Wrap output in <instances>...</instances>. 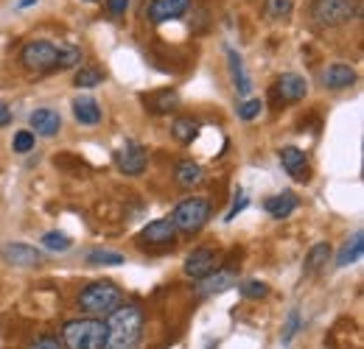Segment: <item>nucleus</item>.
Segmentation results:
<instances>
[{
	"instance_id": "nucleus-33",
	"label": "nucleus",
	"mask_w": 364,
	"mask_h": 349,
	"mask_svg": "<svg viewBox=\"0 0 364 349\" xmlns=\"http://www.w3.org/2000/svg\"><path fill=\"white\" fill-rule=\"evenodd\" d=\"M28 349H65V347H62V341L56 336H40L37 341L28 344Z\"/></svg>"
},
{
	"instance_id": "nucleus-36",
	"label": "nucleus",
	"mask_w": 364,
	"mask_h": 349,
	"mask_svg": "<svg viewBox=\"0 0 364 349\" xmlns=\"http://www.w3.org/2000/svg\"><path fill=\"white\" fill-rule=\"evenodd\" d=\"M238 193H241V190H238ZM244 207H247V196H244V193H241V196H238V199H235V204H232V210H230V213H228V221H232V218H235V216H238V213H241V210H244Z\"/></svg>"
},
{
	"instance_id": "nucleus-19",
	"label": "nucleus",
	"mask_w": 364,
	"mask_h": 349,
	"mask_svg": "<svg viewBox=\"0 0 364 349\" xmlns=\"http://www.w3.org/2000/svg\"><path fill=\"white\" fill-rule=\"evenodd\" d=\"M174 179H177V184H182V187L191 190V187L202 184L205 171H202V165L193 162V160H180V162H177V171H174Z\"/></svg>"
},
{
	"instance_id": "nucleus-20",
	"label": "nucleus",
	"mask_w": 364,
	"mask_h": 349,
	"mask_svg": "<svg viewBox=\"0 0 364 349\" xmlns=\"http://www.w3.org/2000/svg\"><path fill=\"white\" fill-rule=\"evenodd\" d=\"M228 62H230V73H232V84L238 89V95H250L252 82H250V76H247V70H244L241 56H238L232 48H228Z\"/></svg>"
},
{
	"instance_id": "nucleus-10",
	"label": "nucleus",
	"mask_w": 364,
	"mask_h": 349,
	"mask_svg": "<svg viewBox=\"0 0 364 349\" xmlns=\"http://www.w3.org/2000/svg\"><path fill=\"white\" fill-rule=\"evenodd\" d=\"M238 285V274L235 271H213L202 279H196V297L199 299H213V297H222L225 291Z\"/></svg>"
},
{
	"instance_id": "nucleus-24",
	"label": "nucleus",
	"mask_w": 364,
	"mask_h": 349,
	"mask_svg": "<svg viewBox=\"0 0 364 349\" xmlns=\"http://www.w3.org/2000/svg\"><path fill=\"white\" fill-rule=\"evenodd\" d=\"M171 134H174V140H180V143H193L196 134H199V121H196V118H177V121L171 123Z\"/></svg>"
},
{
	"instance_id": "nucleus-5",
	"label": "nucleus",
	"mask_w": 364,
	"mask_h": 349,
	"mask_svg": "<svg viewBox=\"0 0 364 349\" xmlns=\"http://www.w3.org/2000/svg\"><path fill=\"white\" fill-rule=\"evenodd\" d=\"M359 11V3L356 0H314L309 14L311 20L322 26V28H339L345 23H350Z\"/></svg>"
},
{
	"instance_id": "nucleus-4",
	"label": "nucleus",
	"mask_w": 364,
	"mask_h": 349,
	"mask_svg": "<svg viewBox=\"0 0 364 349\" xmlns=\"http://www.w3.org/2000/svg\"><path fill=\"white\" fill-rule=\"evenodd\" d=\"M168 218H171V223L177 226V232L193 235V232H199V229L210 221V201H208V199H202V196L182 199Z\"/></svg>"
},
{
	"instance_id": "nucleus-21",
	"label": "nucleus",
	"mask_w": 364,
	"mask_h": 349,
	"mask_svg": "<svg viewBox=\"0 0 364 349\" xmlns=\"http://www.w3.org/2000/svg\"><path fill=\"white\" fill-rule=\"evenodd\" d=\"M362 252H364V235L356 232V235L342 246V252L336 255V268H345V265H350V262H359L362 260Z\"/></svg>"
},
{
	"instance_id": "nucleus-23",
	"label": "nucleus",
	"mask_w": 364,
	"mask_h": 349,
	"mask_svg": "<svg viewBox=\"0 0 364 349\" xmlns=\"http://www.w3.org/2000/svg\"><path fill=\"white\" fill-rule=\"evenodd\" d=\"M328 260H331V246H328V243L311 246V252L306 255V262H303V274H306V277H314Z\"/></svg>"
},
{
	"instance_id": "nucleus-14",
	"label": "nucleus",
	"mask_w": 364,
	"mask_h": 349,
	"mask_svg": "<svg viewBox=\"0 0 364 349\" xmlns=\"http://www.w3.org/2000/svg\"><path fill=\"white\" fill-rule=\"evenodd\" d=\"M274 95L280 101H286V104H297V101H303L309 95V82L300 73H283L274 82Z\"/></svg>"
},
{
	"instance_id": "nucleus-35",
	"label": "nucleus",
	"mask_w": 364,
	"mask_h": 349,
	"mask_svg": "<svg viewBox=\"0 0 364 349\" xmlns=\"http://www.w3.org/2000/svg\"><path fill=\"white\" fill-rule=\"evenodd\" d=\"M127 9H129V0H107V11H109L112 17H124Z\"/></svg>"
},
{
	"instance_id": "nucleus-25",
	"label": "nucleus",
	"mask_w": 364,
	"mask_h": 349,
	"mask_svg": "<svg viewBox=\"0 0 364 349\" xmlns=\"http://www.w3.org/2000/svg\"><path fill=\"white\" fill-rule=\"evenodd\" d=\"M101 82H104V73H101L98 67H92V65L79 67L76 76H73V87H79V89H92V87H98Z\"/></svg>"
},
{
	"instance_id": "nucleus-13",
	"label": "nucleus",
	"mask_w": 364,
	"mask_h": 349,
	"mask_svg": "<svg viewBox=\"0 0 364 349\" xmlns=\"http://www.w3.org/2000/svg\"><path fill=\"white\" fill-rule=\"evenodd\" d=\"M216 262H219V255H216L213 249L202 246V249H193V252L185 257L182 271H185L191 279H202V277H208V274L216 271Z\"/></svg>"
},
{
	"instance_id": "nucleus-38",
	"label": "nucleus",
	"mask_w": 364,
	"mask_h": 349,
	"mask_svg": "<svg viewBox=\"0 0 364 349\" xmlns=\"http://www.w3.org/2000/svg\"><path fill=\"white\" fill-rule=\"evenodd\" d=\"M34 3H37V0H20L17 6H20V9H28V6H34Z\"/></svg>"
},
{
	"instance_id": "nucleus-15",
	"label": "nucleus",
	"mask_w": 364,
	"mask_h": 349,
	"mask_svg": "<svg viewBox=\"0 0 364 349\" xmlns=\"http://www.w3.org/2000/svg\"><path fill=\"white\" fill-rule=\"evenodd\" d=\"M28 123H31V134H40V137H56L59 129H62V115H59L56 109H50V106H40V109H34V112H31Z\"/></svg>"
},
{
	"instance_id": "nucleus-37",
	"label": "nucleus",
	"mask_w": 364,
	"mask_h": 349,
	"mask_svg": "<svg viewBox=\"0 0 364 349\" xmlns=\"http://www.w3.org/2000/svg\"><path fill=\"white\" fill-rule=\"evenodd\" d=\"M11 123V115H9V109H6V104L0 101V126H9Z\"/></svg>"
},
{
	"instance_id": "nucleus-8",
	"label": "nucleus",
	"mask_w": 364,
	"mask_h": 349,
	"mask_svg": "<svg viewBox=\"0 0 364 349\" xmlns=\"http://www.w3.org/2000/svg\"><path fill=\"white\" fill-rule=\"evenodd\" d=\"M115 165L124 176H140L149 165V154L146 148L135 143V140H127L118 151H115Z\"/></svg>"
},
{
	"instance_id": "nucleus-31",
	"label": "nucleus",
	"mask_w": 364,
	"mask_h": 349,
	"mask_svg": "<svg viewBox=\"0 0 364 349\" xmlns=\"http://www.w3.org/2000/svg\"><path fill=\"white\" fill-rule=\"evenodd\" d=\"M11 148H14V154H28L34 148V134L28 129L17 131L14 140H11Z\"/></svg>"
},
{
	"instance_id": "nucleus-12",
	"label": "nucleus",
	"mask_w": 364,
	"mask_h": 349,
	"mask_svg": "<svg viewBox=\"0 0 364 349\" xmlns=\"http://www.w3.org/2000/svg\"><path fill=\"white\" fill-rule=\"evenodd\" d=\"M188 9H191V0H151L146 9V17H149V23L163 26V23L185 17Z\"/></svg>"
},
{
	"instance_id": "nucleus-6",
	"label": "nucleus",
	"mask_w": 364,
	"mask_h": 349,
	"mask_svg": "<svg viewBox=\"0 0 364 349\" xmlns=\"http://www.w3.org/2000/svg\"><path fill=\"white\" fill-rule=\"evenodd\" d=\"M56 56H59V48L48 40H34V43L23 45L20 50V65L31 73H48V70H56Z\"/></svg>"
},
{
	"instance_id": "nucleus-7",
	"label": "nucleus",
	"mask_w": 364,
	"mask_h": 349,
	"mask_svg": "<svg viewBox=\"0 0 364 349\" xmlns=\"http://www.w3.org/2000/svg\"><path fill=\"white\" fill-rule=\"evenodd\" d=\"M177 235H180V232H177V226L171 223V218H157V221H151V223H146V226L140 229L137 240H140V246L160 249V246H174Z\"/></svg>"
},
{
	"instance_id": "nucleus-28",
	"label": "nucleus",
	"mask_w": 364,
	"mask_h": 349,
	"mask_svg": "<svg viewBox=\"0 0 364 349\" xmlns=\"http://www.w3.org/2000/svg\"><path fill=\"white\" fill-rule=\"evenodd\" d=\"M43 246H46L48 252H68V249L73 246V238L53 229V232H46V235H43Z\"/></svg>"
},
{
	"instance_id": "nucleus-18",
	"label": "nucleus",
	"mask_w": 364,
	"mask_h": 349,
	"mask_svg": "<svg viewBox=\"0 0 364 349\" xmlns=\"http://www.w3.org/2000/svg\"><path fill=\"white\" fill-rule=\"evenodd\" d=\"M297 207H300V201H297V196L289 193V190H283V193H277V196H269V199L264 201V210H267L272 218H289Z\"/></svg>"
},
{
	"instance_id": "nucleus-17",
	"label": "nucleus",
	"mask_w": 364,
	"mask_h": 349,
	"mask_svg": "<svg viewBox=\"0 0 364 349\" xmlns=\"http://www.w3.org/2000/svg\"><path fill=\"white\" fill-rule=\"evenodd\" d=\"M73 118H76V123H82V126H98L101 123V106H98V101L90 98V95H79V98H73Z\"/></svg>"
},
{
	"instance_id": "nucleus-29",
	"label": "nucleus",
	"mask_w": 364,
	"mask_h": 349,
	"mask_svg": "<svg viewBox=\"0 0 364 349\" xmlns=\"http://www.w3.org/2000/svg\"><path fill=\"white\" fill-rule=\"evenodd\" d=\"M82 62V50L79 48H59V56H56V67L59 70H70V67H76Z\"/></svg>"
},
{
	"instance_id": "nucleus-32",
	"label": "nucleus",
	"mask_w": 364,
	"mask_h": 349,
	"mask_svg": "<svg viewBox=\"0 0 364 349\" xmlns=\"http://www.w3.org/2000/svg\"><path fill=\"white\" fill-rule=\"evenodd\" d=\"M289 11H291V0H267V14H269L272 20L286 17Z\"/></svg>"
},
{
	"instance_id": "nucleus-9",
	"label": "nucleus",
	"mask_w": 364,
	"mask_h": 349,
	"mask_svg": "<svg viewBox=\"0 0 364 349\" xmlns=\"http://www.w3.org/2000/svg\"><path fill=\"white\" fill-rule=\"evenodd\" d=\"M277 160H280L283 171L291 176L294 182H309V179H311V165H309V157H306L303 148H297V145H283V148L277 151Z\"/></svg>"
},
{
	"instance_id": "nucleus-27",
	"label": "nucleus",
	"mask_w": 364,
	"mask_h": 349,
	"mask_svg": "<svg viewBox=\"0 0 364 349\" xmlns=\"http://www.w3.org/2000/svg\"><path fill=\"white\" fill-rule=\"evenodd\" d=\"M238 291H241V297L244 299H264L267 294H269V285L264 282V279H244V282H238Z\"/></svg>"
},
{
	"instance_id": "nucleus-1",
	"label": "nucleus",
	"mask_w": 364,
	"mask_h": 349,
	"mask_svg": "<svg viewBox=\"0 0 364 349\" xmlns=\"http://www.w3.org/2000/svg\"><path fill=\"white\" fill-rule=\"evenodd\" d=\"M143 310L137 305H121L107 316V341L104 349H135L143 336Z\"/></svg>"
},
{
	"instance_id": "nucleus-2",
	"label": "nucleus",
	"mask_w": 364,
	"mask_h": 349,
	"mask_svg": "<svg viewBox=\"0 0 364 349\" xmlns=\"http://www.w3.org/2000/svg\"><path fill=\"white\" fill-rule=\"evenodd\" d=\"M62 347L65 349H104L107 341V321L104 318H70L62 324Z\"/></svg>"
},
{
	"instance_id": "nucleus-22",
	"label": "nucleus",
	"mask_w": 364,
	"mask_h": 349,
	"mask_svg": "<svg viewBox=\"0 0 364 349\" xmlns=\"http://www.w3.org/2000/svg\"><path fill=\"white\" fill-rule=\"evenodd\" d=\"M146 106H149L154 115H168L171 109H177V106H180V95H177L174 89H163V92L151 95Z\"/></svg>"
},
{
	"instance_id": "nucleus-11",
	"label": "nucleus",
	"mask_w": 364,
	"mask_h": 349,
	"mask_svg": "<svg viewBox=\"0 0 364 349\" xmlns=\"http://www.w3.org/2000/svg\"><path fill=\"white\" fill-rule=\"evenodd\" d=\"M0 260L14 265V268H37V265H43L46 257H43V252H37L28 243H6V246H0Z\"/></svg>"
},
{
	"instance_id": "nucleus-39",
	"label": "nucleus",
	"mask_w": 364,
	"mask_h": 349,
	"mask_svg": "<svg viewBox=\"0 0 364 349\" xmlns=\"http://www.w3.org/2000/svg\"><path fill=\"white\" fill-rule=\"evenodd\" d=\"M85 3H98V0H85Z\"/></svg>"
},
{
	"instance_id": "nucleus-30",
	"label": "nucleus",
	"mask_w": 364,
	"mask_h": 349,
	"mask_svg": "<svg viewBox=\"0 0 364 349\" xmlns=\"http://www.w3.org/2000/svg\"><path fill=\"white\" fill-rule=\"evenodd\" d=\"M238 121H255L264 112V101L261 98H247L244 104H238Z\"/></svg>"
},
{
	"instance_id": "nucleus-34",
	"label": "nucleus",
	"mask_w": 364,
	"mask_h": 349,
	"mask_svg": "<svg viewBox=\"0 0 364 349\" xmlns=\"http://www.w3.org/2000/svg\"><path fill=\"white\" fill-rule=\"evenodd\" d=\"M297 327H300V313H297V310H291V313H289V321H286V333H283V344H289V341L294 338V333H297Z\"/></svg>"
},
{
	"instance_id": "nucleus-3",
	"label": "nucleus",
	"mask_w": 364,
	"mask_h": 349,
	"mask_svg": "<svg viewBox=\"0 0 364 349\" xmlns=\"http://www.w3.org/2000/svg\"><path fill=\"white\" fill-rule=\"evenodd\" d=\"M121 305H124V291L109 279L92 282L79 294V310L85 316H92V318H107Z\"/></svg>"
},
{
	"instance_id": "nucleus-26",
	"label": "nucleus",
	"mask_w": 364,
	"mask_h": 349,
	"mask_svg": "<svg viewBox=\"0 0 364 349\" xmlns=\"http://www.w3.org/2000/svg\"><path fill=\"white\" fill-rule=\"evenodd\" d=\"M85 260L90 262V265H124L127 257L121 252H112V249H90L85 255Z\"/></svg>"
},
{
	"instance_id": "nucleus-16",
	"label": "nucleus",
	"mask_w": 364,
	"mask_h": 349,
	"mask_svg": "<svg viewBox=\"0 0 364 349\" xmlns=\"http://www.w3.org/2000/svg\"><path fill=\"white\" fill-rule=\"evenodd\" d=\"M319 79H322V87L336 92V89H348L356 84V70L350 65H328Z\"/></svg>"
}]
</instances>
